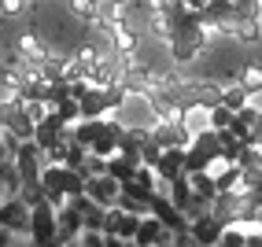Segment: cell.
<instances>
[{"label":"cell","instance_id":"cell-26","mask_svg":"<svg viewBox=\"0 0 262 247\" xmlns=\"http://www.w3.org/2000/svg\"><path fill=\"white\" fill-rule=\"evenodd\" d=\"M78 247H103V233H96V229H85V233L78 236Z\"/></svg>","mask_w":262,"mask_h":247},{"label":"cell","instance_id":"cell-1","mask_svg":"<svg viewBox=\"0 0 262 247\" xmlns=\"http://www.w3.org/2000/svg\"><path fill=\"white\" fill-rule=\"evenodd\" d=\"M207 44H211V33H207L200 23H185L173 30V37L166 41V52H170V63L173 66H188V63H196Z\"/></svg>","mask_w":262,"mask_h":247},{"label":"cell","instance_id":"cell-17","mask_svg":"<svg viewBox=\"0 0 262 247\" xmlns=\"http://www.w3.org/2000/svg\"><path fill=\"white\" fill-rule=\"evenodd\" d=\"M236 81L244 85V93H248V96H258L262 93V63H244Z\"/></svg>","mask_w":262,"mask_h":247},{"label":"cell","instance_id":"cell-8","mask_svg":"<svg viewBox=\"0 0 262 247\" xmlns=\"http://www.w3.org/2000/svg\"><path fill=\"white\" fill-rule=\"evenodd\" d=\"M67 133H71V126H67V122H63L56 111H52L45 122H37V126H33V144H37L41 151H48V148H56Z\"/></svg>","mask_w":262,"mask_h":247},{"label":"cell","instance_id":"cell-31","mask_svg":"<svg viewBox=\"0 0 262 247\" xmlns=\"http://www.w3.org/2000/svg\"><path fill=\"white\" fill-rule=\"evenodd\" d=\"M0 199H4V196H0Z\"/></svg>","mask_w":262,"mask_h":247},{"label":"cell","instance_id":"cell-10","mask_svg":"<svg viewBox=\"0 0 262 247\" xmlns=\"http://www.w3.org/2000/svg\"><path fill=\"white\" fill-rule=\"evenodd\" d=\"M151 137H155V144L159 148H188L192 144V133L185 129V122H155L151 126Z\"/></svg>","mask_w":262,"mask_h":247},{"label":"cell","instance_id":"cell-29","mask_svg":"<svg viewBox=\"0 0 262 247\" xmlns=\"http://www.w3.org/2000/svg\"><path fill=\"white\" fill-rule=\"evenodd\" d=\"M15 243V233H11V229H4V225H0V247H11Z\"/></svg>","mask_w":262,"mask_h":247},{"label":"cell","instance_id":"cell-16","mask_svg":"<svg viewBox=\"0 0 262 247\" xmlns=\"http://www.w3.org/2000/svg\"><path fill=\"white\" fill-rule=\"evenodd\" d=\"M188 181H192V192H196L200 199H207V203H211V199L218 196V181H214L207 170H192V173H188Z\"/></svg>","mask_w":262,"mask_h":247},{"label":"cell","instance_id":"cell-4","mask_svg":"<svg viewBox=\"0 0 262 247\" xmlns=\"http://www.w3.org/2000/svg\"><path fill=\"white\" fill-rule=\"evenodd\" d=\"M148 210H151V214L159 218L166 229H173L178 236H185V233H188V225H192V218H188V214H181V210L173 207V199L166 196V192H151V199H148Z\"/></svg>","mask_w":262,"mask_h":247},{"label":"cell","instance_id":"cell-21","mask_svg":"<svg viewBox=\"0 0 262 247\" xmlns=\"http://www.w3.org/2000/svg\"><path fill=\"white\" fill-rule=\"evenodd\" d=\"M233 122H236V111L233 107H225V103H218V107H211V129H229L233 126Z\"/></svg>","mask_w":262,"mask_h":247},{"label":"cell","instance_id":"cell-30","mask_svg":"<svg viewBox=\"0 0 262 247\" xmlns=\"http://www.w3.org/2000/svg\"><path fill=\"white\" fill-rule=\"evenodd\" d=\"M41 4H56V0H41Z\"/></svg>","mask_w":262,"mask_h":247},{"label":"cell","instance_id":"cell-12","mask_svg":"<svg viewBox=\"0 0 262 247\" xmlns=\"http://www.w3.org/2000/svg\"><path fill=\"white\" fill-rule=\"evenodd\" d=\"M151 170L159 173L163 181H178L181 173H185V148H163L159 163H155Z\"/></svg>","mask_w":262,"mask_h":247},{"label":"cell","instance_id":"cell-9","mask_svg":"<svg viewBox=\"0 0 262 247\" xmlns=\"http://www.w3.org/2000/svg\"><path fill=\"white\" fill-rule=\"evenodd\" d=\"M222 233H225V221H218L211 210L200 214V218H192V225H188V236L196 240V243H203V247H218Z\"/></svg>","mask_w":262,"mask_h":247},{"label":"cell","instance_id":"cell-2","mask_svg":"<svg viewBox=\"0 0 262 247\" xmlns=\"http://www.w3.org/2000/svg\"><path fill=\"white\" fill-rule=\"evenodd\" d=\"M115 118L122 122L126 129H151L155 122V111H151V100L148 96H126V103L115 111Z\"/></svg>","mask_w":262,"mask_h":247},{"label":"cell","instance_id":"cell-5","mask_svg":"<svg viewBox=\"0 0 262 247\" xmlns=\"http://www.w3.org/2000/svg\"><path fill=\"white\" fill-rule=\"evenodd\" d=\"M0 225L11 229L15 236H30V207L23 196H4L0 199Z\"/></svg>","mask_w":262,"mask_h":247},{"label":"cell","instance_id":"cell-23","mask_svg":"<svg viewBox=\"0 0 262 247\" xmlns=\"http://www.w3.org/2000/svg\"><path fill=\"white\" fill-rule=\"evenodd\" d=\"M218 247H248V233H244L240 225H225V233H222Z\"/></svg>","mask_w":262,"mask_h":247},{"label":"cell","instance_id":"cell-3","mask_svg":"<svg viewBox=\"0 0 262 247\" xmlns=\"http://www.w3.org/2000/svg\"><path fill=\"white\" fill-rule=\"evenodd\" d=\"M56 233H59L56 229V207L45 199L30 210V243L48 247V243H56Z\"/></svg>","mask_w":262,"mask_h":247},{"label":"cell","instance_id":"cell-24","mask_svg":"<svg viewBox=\"0 0 262 247\" xmlns=\"http://www.w3.org/2000/svg\"><path fill=\"white\" fill-rule=\"evenodd\" d=\"M159 155H163V148L155 144V137L148 133V137L141 140V163H144V166H155V163H159Z\"/></svg>","mask_w":262,"mask_h":247},{"label":"cell","instance_id":"cell-18","mask_svg":"<svg viewBox=\"0 0 262 247\" xmlns=\"http://www.w3.org/2000/svg\"><path fill=\"white\" fill-rule=\"evenodd\" d=\"M107 173H111L115 181L126 185V181H133V177H137V163H129L126 155H118V151H115V155L107 159Z\"/></svg>","mask_w":262,"mask_h":247},{"label":"cell","instance_id":"cell-14","mask_svg":"<svg viewBox=\"0 0 262 247\" xmlns=\"http://www.w3.org/2000/svg\"><path fill=\"white\" fill-rule=\"evenodd\" d=\"M78 107H81V118H107L111 115L107 96H103V89H96V85H89V89L78 96Z\"/></svg>","mask_w":262,"mask_h":247},{"label":"cell","instance_id":"cell-7","mask_svg":"<svg viewBox=\"0 0 262 247\" xmlns=\"http://www.w3.org/2000/svg\"><path fill=\"white\" fill-rule=\"evenodd\" d=\"M56 229H59V233H56L59 243H74V240L85 233V225H81V210H78L71 199H67V203L56 210Z\"/></svg>","mask_w":262,"mask_h":247},{"label":"cell","instance_id":"cell-11","mask_svg":"<svg viewBox=\"0 0 262 247\" xmlns=\"http://www.w3.org/2000/svg\"><path fill=\"white\" fill-rule=\"evenodd\" d=\"M137 225H141V218H137V214H129V210H122V207H111V210H107V221H103V233L122 236V240L133 243Z\"/></svg>","mask_w":262,"mask_h":247},{"label":"cell","instance_id":"cell-28","mask_svg":"<svg viewBox=\"0 0 262 247\" xmlns=\"http://www.w3.org/2000/svg\"><path fill=\"white\" fill-rule=\"evenodd\" d=\"M181 4L192 8V11H207V8H211V0H181Z\"/></svg>","mask_w":262,"mask_h":247},{"label":"cell","instance_id":"cell-27","mask_svg":"<svg viewBox=\"0 0 262 247\" xmlns=\"http://www.w3.org/2000/svg\"><path fill=\"white\" fill-rule=\"evenodd\" d=\"M103 247H129V240H122V236H111V233H103Z\"/></svg>","mask_w":262,"mask_h":247},{"label":"cell","instance_id":"cell-19","mask_svg":"<svg viewBox=\"0 0 262 247\" xmlns=\"http://www.w3.org/2000/svg\"><path fill=\"white\" fill-rule=\"evenodd\" d=\"M222 103H225V107H233V111H240V107H248V103H251V96L244 93L240 81H229V85H222Z\"/></svg>","mask_w":262,"mask_h":247},{"label":"cell","instance_id":"cell-25","mask_svg":"<svg viewBox=\"0 0 262 247\" xmlns=\"http://www.w3.org/2000/svg\"><path fill=\"white\" fill-rule=\"evenodd\" d=\"M81 173H85V177L107 173V159H103V155H96V151H89V155H85V163H81Z\"/></svg>","mask_w":262,"mask_h":247},{"label":"cell","instance_id":"cell-22","mask_svg":"<svg viewBox=\"0 0 262 247\" xmlns=\"http://www.w3.org/2000/svg\"><path fill=\"white\" fill-rule=\"evenodd\" d=\"M52 111H56V115H59V118L67 122V126H74V122L81 118V107H78V100H74V96L59 100V103H56V107H52Z\"/></svg>","mask_w":262,"mask_h":247},{"label":"cell","instance_id":"cell-20","mask_svg":"<svg viewBox=\"0 0 262 247\" xmlns=\"http://www.w3.org/2000/svg\"><path fill=\"white\" fill-rule=\"evenodd\" d=\"M41 0H0V15L8 19H23V15H33Z\"/></svg>","mask_w":262,"mask_h":247},{"label":"cell","instance_id":"cell-13","mask_svg":"<svg viewBox=\"0 0 262 247\" xmlns=\"http://www.w3.org/2000/svg\"><path fill=\"white\" fill-rule=\"evenodd\" d=\"M240 192H218V196L211 199V214L218 218V221H225V225H236V218H240Z\"/></svg>","mask_w":262,"mask_h":247},{"label":"cell","instance_id":"cell-6","mask_svg":"<svg viewBox=\"0 0 262 247\" xmlns=\"http://www.w3.org/2000/svg\"><path fill=\"white\" fill-rule=\"evenodd\" d=\"M85 196L96 199L100 207H118V196H122V181H115L111 173H96V177H85Z\"/></svg>","mask_w":262,"mask_h":247},{"label":"cell","instance_id":"cell-15","mask_svg":"<svg viewBox=\"0 0 262 247\" xmlns=\"http://www.w3.org/2000/svg\"><path fill=\"white\" fill-rule=\"evenodd\" d=\"M181 122L192 137H200L203 129H211V107H188V111H181Z\"/></svg>","mask_w":262,"mask_h":247}]
</instances>
